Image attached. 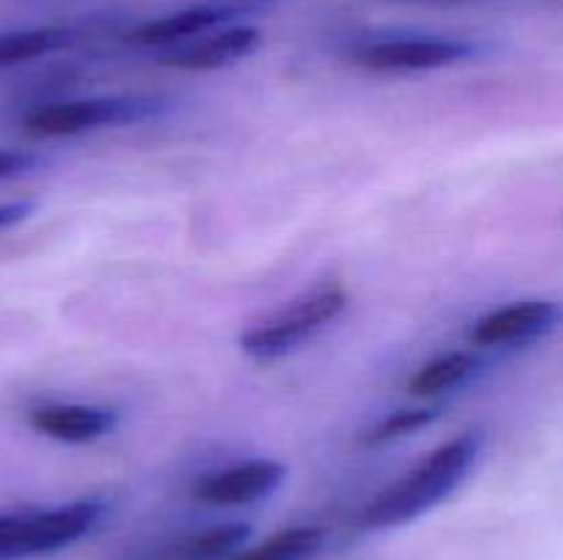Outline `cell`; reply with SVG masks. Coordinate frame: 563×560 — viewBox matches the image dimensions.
Returning a JSON list of instances; mask_svg holds the SVG:
<instances>
[{
    "label": "cell",
    "mask_w": 563,
    "mask_h": 560,
    "mask_svg": "<svg viewBox=\"0 0 563 560\" xmlns=\"http://www.w3.org/2000/svg\"><path fill=\"white\" fill-rule=\"evenodd\" d=\"M484 434L462 432L449 443L429 450L410 472L374 494L357 514L361 530H390L416 522L427 511L438 508L476 464Z\"/></svg>",
    "instance_id": "obj_1"
},
{
    "label": "cell",
    "mask_w": 563,
    "mask_h": 560,
    "mask_svg": "<svg viewBox=\"0 0 563 560\" xmlns=\"http://www.w3.org/2000/svg\"><path fill=\"white\" fill-rule=\"evenodd\" d=\"M346 305H350V291L344 285H319V289L302 294L300 300L289 302L275 316L245 329L240 335L242 355L256 362L280 360L300 349L317 333H322L330 322H335L346 311Z\"/></svg>",
    "instance_id": "obj_2"
},
{
    "label": "cell",
    "mask_w": 563,
    "mask_h": 560,
    "mask_svg": "<svg viewBox=\"0 0 563 560\" xmlns=\"http://www.w3.org/2000/svg\"><path fill=\"white\" fill-rule=\"evenodd\" d=\"M99 497L71 500L58 508L0 514V560H27L60 552L86 538L102 522Z\"/></svg>",
    "instance_id": "obj_3"
},
{
    "label": "cell",
    "mask_w": 563,
    "mask_h": 560,
    "mask_svg": "<svg viewBox=\"0 0 563 560\" xmlns=\"http://www.w3.org/2000/svg\"><path fill=\"white\" fill-rule=\"evenodd\" d=\"M165 110H168V102L159 97L115 93V97L42 104L22 119V126L33 137H75L86 135V132L110 130V126L141 124V121L157 119Z\"/></svg>",
    "instance_id": "obj_4"
},
{
    "label": "cell",
    "mask_w": 563,
    "mask_h": 560,
    "mask_svg": "<svg viewBox=\"0 0 563 560\" xmlns=\"http://www.w3.org/2000/svg\"><path fill=\"white\" fill-rule=\"evenodd\" d=\"M482 44L460 36H401L361 44L352 49V64L368 71H429L465 64L482 55Z\"/></svg>",
    "instance_id": "obj_5"
},
{
    "label": "cell",
    "mask_w": 563,
    "mask_h": 560,
    "mask_svg": "<svg viewBox=\"0 0 563 560\" xmlns=\"http://www.w3.org/2000/svg\"><path fill=\"white\" fill-rule=\"evenodd\" d=\"M561 322V307L553 300H520L495 307L471 327V344L482 349L522 346L553 333Z\"/></svg>",
    "instance_id": "obj_6"
},
{
    "label": "cell",
    "mask_w": 563,
    "mask_h": 560,
    "mask_svg": "<svg viewBox=\"0 0 563 560\" xmlns=\"http://www.w3.org/2000/svg\"><path fill=\"white\" fill-rule=\"evenodd\" d=\"M286 464L275 459H251L201 478L192 489L207 505H247L269 497L286 481Z\"/></svg>",
    "instance_id": "obj_7"
},
{
    "label": "cell",
    "mask_w": 563,
    "mask_h": 560,
    "mask_svg": "<svg viewBox=\"0 0 563 560\" xmlns=\"http://www.w3.org/2000/svg\"><path fill=\"white\" fill-rule=\"evenodd\" d=\"M27 423L49 439L82 445L113 432L119 412L91 404H38L27 410Z\"/></svg>",
    "instance_id": "obj_8"
},
{
    "label": "cell",
    "mask_w": 563,
    "mask_h": 560,
    "mask_svg": "<svg viewBox=\"0 0 563 560\" xmlns=\"http://www.w3.org/2000/svg\"><path fill=\"white\" fill-rule=\"evenodd\" d=\"M262 42V31L256 25H231L212 36L196 38V42L176 47L174 53L163 55L165 66L181 71H212L236 64L240 58L251 55Z\"/></svg>",
    "instance_id": "obj_9"
},
{
    "label": "cell",
    "mask_w": 563,
    "mask_h": 560,
    "mask_svg": "<svg viewBox=\"0 0 563 560\" xmlns=\"http://www.w3.org/2000/svg\"><path fill=\"white\" fill-rule=\"evenodd\" d=\"M240 14V5H192V9H181L174 14L157 16L152 22H143L126 38L132 44H141V47H165V44H179L185 38L203 36L207 31L225 25Z\"/></svg>",
    "instance_id": "obj_10"
},
{
    "label": "cell",
    "mask_w": 563,
    "mask_h": 560,
    "mask_svg": "<svg viewBox=\"0 0 563 560\" xmlns=\"http://www.w3.org/2000/svg\"><path fill=\"white\" fill-rule=\"evenodd\" d=\"M484 368V360L476 351H449L443 357H434L427 366L416 371V377L407 382V390L416 399H432V395L449 393V390L462 388L471 382Z\"/></svg>",
    "instance_id": "obj_11"
},
{
    "label": "cell",
    "mask_w": 563,
    "mask_h": 560,
    "mask_svg": "<svg viewBox=\"0 0 563 560\" xmlns=\"http://www.w3.org/2000/svg\"><path fill=\"white\" fill-rule=\"evenodd\" d=\"M75 42L71 27H22V31L0 33V69L25 64V60L44 58V55L64 49Z\"/></svg>",
    "instance_id": "obj_12"
},
{
    "label": "cell",
    "mask_w": 563,
    "mask_h": 560,
    "mask_svg": "<svg viewBox=\"0 0 563 560\" xmlns=\"http://www.w3.org/2000/svg\"><path fill=\"white\" fill-rule=\"evenodd\" d=\"M324 530L313 525L286 527L275 536L264 538L245 552H234L229 560H311L322 549Z\"/></svg>",
    "instance_id": "obj_13"
},
{
    "label": "cell",
    "mask_w": 563,
    "mask_h": 560,
    "mask_svg": "<svg viewBox=\"0 0 563 560\" xmlns=\"http://www.w3.org/2000/svg\"><path fill=\"white\" fill-rule=\"evenodd\" d=\"M251 533L253 527L247 522H225V525L207 527V530L176 544L174 560H229L231 555L240 552Z\"/></svg>",
    "instance_id": "obj_14"
},
{
    "label": "cell",
    "mask_w": 563,
    "mask_h": 560,
    "mask_svg": "<svg viewBox=\"0 0 563 560\" xmlns=\"http://www.w3.org/2000/svg\"><path fill=\"white\" fill-rule=\"evenodd\" d=\"M438 417L440 412L429 410V406H421V410H396L390 412L388 417H383L377 426H372L363 434V445H366V448H383V445L405 439L410 437V434H418L421 428L432 426Z\"/></svg>",
    "instance_id": "obj_15"
},
{
    "label": "cell",
    "mask_w": 563,
    "mask_h": 560,
    "mask_svg": "<svg viewBox=\"0 0 563 560\" xmlns=\"http://www.w3.org/2000/svg\"><path fill=\"white\" fill-rule=\"evenodd\" d=\"M42 159L33 152H22V148H0V181L14 179V176L33 170Z\"/></svg>",
    "instance_id": "obj_16"
},
{
    "label": "cell",
    "mask_w": 563,
    "mask_h": 560,
    "mask_svg": "<svg viewBox=\"0 0 563 560\" xmlns=\"http://www.w3.org/2000/svg\"><path fill=\"white\" fill-rule=\"evenodd\" d=\"M33 201H9V203H0V231L11 228V225L22 223L33 214Z\"/></svg>",
    "instance_id": "obj_17"
}]
</instances>
